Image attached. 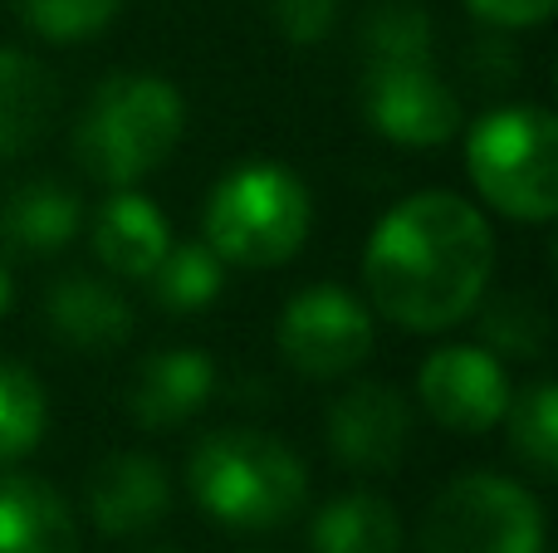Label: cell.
I'll return each instance as SVG.
<instances>
[{
    "label": "cell",
    "instance_id": "cell-1",
    "mask_svg": "<svg viewBox=\"0 0 558 553\" xmlns=\"http://www.w3.org/2000/svg\"><path fill=\"white\" fill-rule=\"evenodd\" d=\"M490 270V221L456 192H416L397 201L363 250L367 299L407 333H441L471 319Z\"/></svg>",
    "mask_w": 558,
    "mask_h": 553
},
{
    "label": "cell",
    "instance_id": "cell-2",
    "mask_svg": "<svg viewBox=\"0 0 558 553\" xmlns=\"http://www.w3.org/2000/svg\"><path fill=\"white\" fill-rule=\"evenodd\" d=\"M192 495L216 525L265 534L279 529L304 509L308 500V470L284 441L265 437L251 427L211 431L192 451Z\"/></svg>",
    "mask_w": 558,
    "mask_h": 553
},
{
    "label": "cell",
    "instance_id": "cell-3",
    "mask_svg": "<svg viewBox=\"0 0 558 553\" xmlns=\"http://www.w3.org/2000/svg\"><path fill=\"white\" fill-rule=\"evenodd\" d=\"M186 103L157 74H113L74 123V162L104 186H133L177 152Z\"/></svg>",
    "mask_w": 558,
    "mask_h": 553
},
{
    "label": "cell",
    "instance_id": "cell-4",
    "mask_svg": "<svg viewBox=\"0 0 558 553\" xmlns=\"http://www.w3.org/2000/svg\"><path fill=\"white\" fill-rule=\"evenodd\" d=\"M206 245L221 265L275 270L294 260L314 225L308 186L279 162H245L216 182L206 201Z\"/></svg>",
    "mask_w": 558,
    "mask_h": 553
},
{
    "label": "cell",
    "instance_id": "cell-5",
    "mask_svg": "<svg viewBox=\"0 0 558 553\" xmlns=\"http://www.w3.org/2000/svg\"><path fill=\"white\" fill-rule=\"evenodd\" d=\"M465 172L475 192L510 221L544 225L558 216V123L549 108L510 103L465 133Z\"/></svg>",
    "mask_w": 558,
    "mask_h": 553
},
{
    "label": "cell",
    "instance_id": "cell-6",
    "mask_svg": "<svg viewBox=\"0 0 558 553\" xmlns=\"http://www.w3.org/2000/svg\"><path fill=\"white\" fill-rule=\"evenodd\" d=\"M422 553H544V509L524 486L475 470L432 500Z\"/></svg>",
    "mask_w": 558,
    "mask_h": 553
},
{
    "label": "cell",
    "instance_id": "cell-7",
    "mask_svg": "<svg viewBox=\"0 0 558 553\" xmlns=\"http://www.w3.org/2000/svg\"><path fill=\"white\" fill-rule=\"evenodd\" d=\"M279 353L304 378H343L373 353V314L338 284H308L279 314Z\"/></svg>",
    "mask_w": 558,
    "mask_h": 553
},
{
    "label": "cell",
    "instance_id": "cell-8",
    "mask_svg": "<svg viewBox=\"0 0 558 553\" xmlns=\"http://www.w3.org/2000/svg\"><path fill=\"white\" fill-rule=\"evenodd\" d=\"M363 113L397 147H441L461 133V98L432 69V59L412 64H367Z\"/></svg>",
    "mask_w": 558,
    "mask_h": 553
},
{
    "label": "cell",
    "instance_id": "cell-9",
    "mask_svg": "<svg viewBox=\"0 0 558 553\" xmlns=\"http://www.w3.org/2000/svg\"><path fill=\"white\" fill-rule=\"evenodd\" d=\"M416 397L456 437H481V431L500 427L510 411V372L495 353L481 343H451L436 348L416 372Z\"/></svg>",
    "mask_w": 558,
    "mask_h": 553
},
{
    "label": "cell",
    "instance_id": "cell-10",
    "mask_svg": "<svg viewBox=\"0 0 558 553\" xmlns=\"http://www.w3.org/2000/svg\"><path fill=\"white\" fill-rule=\"evenodd\" d=\"M328 446L353 470H392L412 446V402L387 382H353L328 407Z\"/></svg>",
    "mask_w": 558,
    "mask_h": 553
},
{
    "label": "cell",
    "instance_id": "cell-11",
    "mask_svg": "<svg viewBox=\"0 0 558 553\" xmlns=\"http://www.w3.org/2000/svg\"><path fill=\"white\" fill-rule=\"evenodd\" d=\"M167 509H172V480L157 456L113 451L88 476V519L113 539L162 525Z\"/></svg>",
    "mask_w": 558,
    "mask_h": 553
},
{
    "label": "cell",
    "instance_id": "cell-12",
    "mask_svg": "<svg viewBox=\"0 0 558 553\" xmlns=\"http://www.w3.org/2000/svg\"><path fill=\"white\" fill-rule=\"evenodd\" d=\"M216 392V362L202 348H162L137 368L133 388H128V411L137 427L162 431L182 427L186 417L211 402Z\"/></svg>",
    "mask_w": 558,
    "mask_h": 553
},
{
    "label": "cell",
    "instance_id": "cell-13",
    "mask_svg": "<svg viewBox=\"0 0 558 553\" xmlns=\"http://www.w3.org/2000/svg\"><path fill=\"white\" fill-rule=\"evenodd\" d=\"M172 245L167 216L133 186H118L94 216V255L118 280H147Z\"/></svg>",
    "mask_w": 558,
    "mask_h": 553
},
{
    "label": "cell",
    "instance_id": "cell-14",
    "mask_svg": "<svg viewBox=\"0 0 558 553\" xmlns=\"http://www.w3.org/2000/svg\"><path fill=\"white\" fill-rule=\"evenodd\" d=\"M45 323L69 348L108 353V348H118V343H128V333H133V304L108 280L64 274V280H54V290L45 294Z\"/></svg>",
    "mask_w": 558,
    "mask_h": 553
},
{
    "label": "cell",
    "instance_id": "cell-15",
    "mask_svg": "<svg viewBox=\"0 0 558 553\" xmlns=\"http://www.w3.org/2000/svg\"><path fill=\"white\" fill-rule=\"evenodd\" d=\"M78 225H84V201H78L74 186L54 182V176L20 182L0 201V241L15 255H29V260L59 255L78 235Z\"/></svg>",
    "mask_w": 558,
    "mask_h": 553
},
{
    "label": "cell",
    "instance_id": "cell-16",
    "mask_svg": "<svg viewBox=\"0 0 558 553\" xmlns=\"http://www.w3.org/2000/svg\"><path fill=\"white\" fill-rule=\"evenodd\" d=\"M0 553H78V525L54 486L0 476Z\"/></svg>",
    "mask_w": 558,
    "mask_h": 553
},
{
    "label": "cell",
    "instance_id": "cell-17",
    "mask_svg": "<svg viewBox=\"0 0 558 553\" xmlns=\"http://www.w3.org/2000/svg\"><path fill=\"white\" fill-rule=\"evenodd\" d=\"M59 88L39 59L0 49V157H20L49 133Z\"/></svg>",
    "mask_w": 558,
    "mask_h": 553
},
{
    "label": "cell",
    "instance_id": "cell-18",
    "mask_svg": "<svg viewBox=\"0 0 558 553\" xmlns=\"http://www.w3.org/2000/svg\"><path fill=\"white\" fill-rule=\"evenodd\" d=\"M308 544L314 553H402V519L383 495L353 490L318 509Z\"/></svg>",
    "mask_w": 558,
    "mask_h": 553
},
{
    "label": "cell",
    "instance_id": "cell-19",
    "mask_svg": "<svg viewBox=\"0 0 558 553\" xmlns=\"http://www.w3.org/2000/svg\"><path fill=\"white\" fill-rule=\"evenodd\" d=\"M147 290H153L157 309H167V314H202L206 304L221 299L226 265L216 260V250L206 241L167 245L157 270L147 274Z\"/></svg>",
    "mask_w": 558,
    "mask_h": 553
},
{
    "label": "cell",
    "instance_id": "cell-20",
    "mask_svg": "<svg viewBox=\"0 0 558 553\" xmlns=\"http://www.w3.org/2000/svg\"><path fill=\"white\" fill-rule=\"evenodd\" d=\"M475 323H481L485 353H495V358L539 362L549 353V314H544V304L534 294H500V299L485 304Z\"/></svg>",
    "mask_w": 558,
    "mask_h": 553
},
{
    "label": "cell",
    "instance_id": "cell-21",
    "mask_svg": "<svg viewBox=\"0 0 558 553\" xmlns=\"http://www.w3.org/2000/svg\"><path fill=\"white\" fill-rule=\"evenodd\" d=\"M363 49L367 64H412L432 59V15L416 0H377L363 15Z\"/></svg>",
    "mask_w": 558,
    "mask_h": 553
},
{
    "label": "cell",
    "instance_id": "cell-22",
    "mask_svg": "<svg viewBox=\"0 0 558 553\" xmlns=\"http://www.w3.org/2000/svg\"><path fill=\"white\" fill-rule=\"evenodd\" d=\"M49 427V402L45 388L29 368L0 358V466L29 456Z\"/></svg>",
    "mask_w": 558,
    "mask_h": 553
},
{
    "label": "cell",
    "instance_id": "cell-23",
    "mask_svg": "<svg viewBox=\"0 0 558 553\" xmlns=\"http://www.w3.org/2000/svg\"><path fill=\"white\" fill-rule=\"evenodd\" d=\"M510 451L534 470L539 480H554L558 470V388L554 382H534L510 397Z\"/></svg>",
    "mask_w": 558,
    "mask_h": 553
},
{
    "label": "cell",
    "instance_id": "cell-24",
    "mask_svg": "<svg viewBox=\"0 0 558 553\" xmlns=\"http://www.w3.org/2000/svg\"><path fill=\"white\" fill-rule=\"evenodd\" d=\"M118 10H123V0H20L25 25L39 39H54V45H74V39L98 35V29L113 25Z\"/></svg>",
    "mask_w": 558,
    "mask_h": 553
},
{
    "label": "cell",
    "instance_id": "cell-25",
    "mask_svg": "<svg viewBox=\"0 0 558 553\" xmlns=\"http://www.w3.org/2000/svg\"><path fill=\"white\" fill-rule=\"evenodd\" d=\"M338 5H343V0H270V15H275V29L289 45L308 49L333 35Z\"/></svg>",
    "mask_w": 558,
    "mask_h": 553
},
{
    "label": "cell",
    "instance_id": "cell-26",
    "mask_svg": "<svg viewBox=\"0 0 558 553\" xmlns=\"http://www.w3.org/2000/svg\"><path fill=\"white\" fill-rule=\"evenodd\" d=\"M558 0H465V10H471L475 20H485V25L495 29H530V25H544V20L554 15Z\"/></svg>",
    "mask_w": 558,
    "mask_h": 553
},
{
    "label": "cell",
    "instance_id": "cell-27",
    "mask_svg": "<svg viewBox=\"0 0 558 553\" xmlns=\"http://www.w3.org/2000/svg\"><path fill=\"white\" fill-rule=\"evenodd\" d=\"M475 69H481L490 84H505L510 74H520V59H514V49L505 45V39H481V49H475Z\"/></svg>",
    "mask_w": 558,
    "mask_h": 553
},
{
    "label": "cell",
    "instance_id": "cell-28",
    "mask_svg": "<svg viewBox=\"0 0 558 553\" xmlns=\"http://www.w3.org/2000/svg\"><path fill=\"white\" fill-rule=\"evenodd\" d=\"M10 299H15V290H10V265L0 260V314L10 309Z\"/></svg>",
    "mask_w": 558,
    "mask_h": 553
},
{
    "label": "cell",
    "instance_id": "cell-29",
    "mask_svg": "<svg viewBox=\"0 0 558 553\" xmlns=\"http://www.w3.org/2000/svg\"><path fill=\"white\" fill-rule=\"evenodd\" d=\"M153 553H182V549H153Z\"/></svg>",
    "mask_w": 558,
    "mask_h": 553
}]
</instances>
